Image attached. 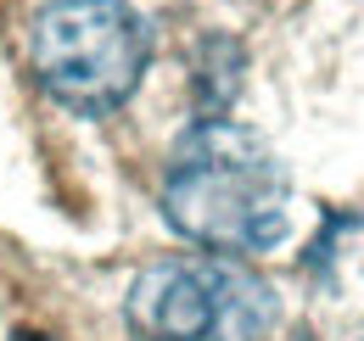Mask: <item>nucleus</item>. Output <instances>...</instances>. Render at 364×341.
Listing matches in <instances>:
<instances>
[{
    "label": "nucleus",
    "mask_w": 364,
    "mask_h": 341,
    "mask_svg": "<svg viewBox=\"0 0 364 341\" xmlns=\"http://www.w3.org/2000/svg\"><path fill=\"white\" fill-rule=\"evenodd\" d=\"M163 213L185 241L219 257H252L291 229V179L264 134L202 118L168 157Z\"/></svg>",
    "instance_id": "nucleus-1"
},
{
    "label": "nucleus",
    "mask_w": 364,
    "mask_h": 341,
    "mask_svg": "<svg viewBox=\"0 0 364 341\" xmlns=\"http://www.w3.org/2000/svg\"><path fill=\"white\" fill-rule=\"evenodd\" d=\"M34 73L79 118H107L135 95L151 28L129 0H50L34 17Z\"/></svg>",
    "instance_id": "nucleus-2"
},
{
    "label": "nucleus",
    "mask_w": 364,
    "mask_h": 341,
    "mask_svg": "<svg viewBox=\"0 0 364 341\" xmlns=\"http://www.w3.org/2000/svg\"><path fill=\"white\" fill-rule=\"evenodd\" d=\"M274 319V286L241 257H163L129 286V330L140 341H264Z\"/></svg>",
    "instance_id": "nucleus-3"
},
{
    "label": "nucleus",
    "mask_w": 364,
    "mask_h": 341,
    "mask_svg": "<svg viewBox=\"0 0 364 341\" xmlns=\"http://www.w3.org/2000/svg\"><path fill=\"white\" fill-rule=\"evenodd\" d=\"M17 341H50V336H17Z\"/></svg>",
    "instance_id": "nucleus-4"
}]
</instances>
